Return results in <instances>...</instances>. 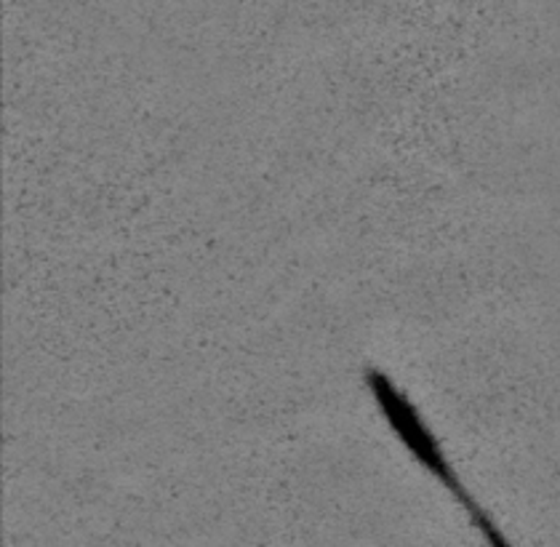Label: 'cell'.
<instances>
[{"label":"cell","instance_id":"1","mask_svg":"<svg viewBox=\"0 0 560 547\" xmlns=\"http://www.w3.org/2000/svg\"><path fill=\"white\" fill-rule=\"evenodd\" d=\"M363 382H366V391L371 393V398H374L380 415L385 417L387 428L398 435L400 446L417 459V465L454 497L456 504L467 513L470 524L478 528L489 543L508 545V539L499 532V526L486 515V510L472 500L470 491L465 489L459 473L454 470L452 459H448L446 449L438 441V435L432 433L428 419L422 417V411L413 404L411 395L406 393L404 387H398V382H395L393 376L376 366H369L366 372H363Z\"/></svg>","mask_w":560,"mask_h":547}]
</instances>
